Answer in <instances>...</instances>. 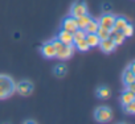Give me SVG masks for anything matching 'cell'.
<instances>
[{
    "mask_svg": "<svg viewBox=\"0 0 135 124\" xmlns=\"http://www.w3.org/2000/svg\"><path fill=\"white\" fill-rule=\"evenodd\" d=\"M16 91V83L9 75L0 74V99H7Z\"/></svg>",
    "mask_w": 135,
    "mask_h": 124,
    "instance_id": "cell-1",
    "label": "cell"
},
{
    "mask_svg": "<svg viewBox=\"0 0 135 124\" xmlns=\"http://www.w3.org/2000/svg\"><path fill=\"white\" fill-rule=\"evenodd\" d=\"M53 45L56 48V57L60 59H68L70 58L74 53V45H65L61 41H58L57 38L52 40Z\"/></svg>",
    "mask_w": 135,
    "mask_h": 124,
    "instance_id": "cell-2",
    "label": "cell"
},
{
    "mask_svg": "<svg viewBox=\"0 0 135 124\" xmlns=\"http://www.w3.org/2000/svg\"><path fill=\"white\" fill-rule=\"evenodd\" d=\"M94 117H95V120L99 121V123L110 121V120L113 119V111H111V108H109V107L101 106V107H98V108L94 111Z\"/></svg>",
    "mask_w": 135,
    "mask_h": 124,
    "instance_id": "cell-3",
    "label": "cell"
},
{
    "mask_svg": "<svg viewBox=\"0 0 135 124\" xmlns=\"http://www.w3.org/2000/svg\"><path fill=\"white\" fill-rule=\"evenodd\" d=\"M88 13V7H86V3L84 2V0H77V2L73 3L72 8H70V16L77 19L82 15Z\"/></svg>",
    "mask_w": 135,
    "mask_h": 124,
    "instance_id": "cell-4",
    "label": "cell"
},
{
    "mask_svg": "<svg viewBox=\"0 0 135 124\" xmlns=\"http://www.w3.org/2000/svg\"><path fill=\"white\" fill-rule=\"evenodd\" d=\"M16 91L21 96H28L33 92V83L28 79H24V81H21L16 85Z\"/></svg>",
    "mask_w": 135,
    "mask_h": 124,
    "instance_id": "cell-5",
    "label": "cell"
},
{
    "mask_svg": "<svg viewBox=\"0 0 135 124\" xmlns=\"http://www.w3.org/2000/svg\"><path fill=\"white\" fill-rule=\"evenodd\" d=\"M114 20L115 16L111 13H103L99 19H98V24L101 28H106V29H111L114 25Z\"/></svg>",
    "mask_w": 135,
    "mask_h": 124,
    "instance_id": "cell-6",
    "label": "cell"
},
{
    "mask_svg": "<svg viewBox=\"0 0 135 124\" xmlns=\"http://www.w3.org/2000/svg\"><path fill=\"white\" fill-rule=\"evenodd\" d=\"M61 29H64V30H66V32H70V33L76 32V30L78 29L76 19H74V17H72V16L65 17V19H64V21H62V28H61Z\"/></svg>",
    "mask_w": 135,
    "mask_h": 124,
    "instance_id": "cell-7",
    "label": "cell"
},
{
    "mask_svg": "<svg viewBox=\"0 0 135 124\" xmlns=\"http://www.w3.org/2000/svg\"><path fill=\"white\" fill-rule=\"evenodd\" d=\"M41 53H42V55L46 57V58H53V57H56V48H54V45H53V41H46V42H44L42 46H41Z\"/></svg>",
    "mask_w": 135,
    "mask_h": 124,
    "instance_id": "cell-8",
    "label": "cell"
},
{
    "mask_svg": "<svg viewBox=\"0 0 135 124\" xmlns=\"http://www.w3.org/2000/svg\"><path fill=\"white\" fill-rule=\"evenodd\" d=\"M56 38H57L58 41H61L62 44H65V45H73V44H74V41H73V33L66 32V30H64V29H61V30L58 32V34H57Z\"/></svg>",
    "mask_w": 135,
    "mask_h": 124,
    "instance_id": "cell-9",
    "label": "cell"
},
{
    "mask_svg": "<svg viewBox=\"0 0 135 124\" xmlns=\"http://www.w3.org/2000/svg\"><path fill=\"white\" fill-rule=\"evenodd\" d=\"M98 46H99L101 50L105 51V53H111V51H114L115 48H117L115 42H114L110 37H109V38H105V40H101L99 44H98Z\"/></svg>",
    "mask_w": 135,
    "mask_h": 124,
    "instance_id": "cell-10",
    "label": "cell"
},
{
    "mask_svg": "<svg viewBox=\"0 0 135 124\" xmlns=\"http://www.w3.org/2000/svg\"><path fill=\"white\" fill-rule=\"evenodd\" d=\"M122 82L124 83V86L128 85V83L135 82V71H132L128 68H126L124 71H123V74H122Z\"/></svg>",
    "mask_w": 135,
    "mask_h": 124,
    "instance_id": "cell-11",
    "label": "cell"
},
{
    "mask_svg": "<svg viewBox=\"0 0 135 124\" xmlns=\"http://www.w3.org/2000/svg\"><path fill=\"white\" fill-rule=\"evenodd\" d=\"M127 23H128V20H127L126 17H123V16H118V17H115V20H114V25H113V28H111L110 30H122Z\"/></svg>",
    "mask_w": 135,
    "mask_h": 124,
    "instance_id": "cell-12",
    "label": "cell"
},
{
    "mask_svg": "<svg viewBox=\"0 0 135 124\" xmlns=\"http://www.w3.org/2000/svg\"><path fill=\"white\" fill-rule=\"evenodd\" d=\"M85 40H86L89 48H95V46H98V44H99V41H101L99 37L97 36V33H86Z\"/></svg>",
    "mask_w": 135,
    "mask_h": 124,
    "instance_id": "cell-13",
    "label": "cell"
},
{
    "mask_svg": "<svg viewBox=\"0 0 135 124\" xmlns=\"http://www.w3.org/2000/svg\"><path fill=\"white\" fill-rule=\"evenodd\" d=\"M111 32V34H110V38L115 42V45L118 46V45H122L123 42H124V36H123V33L120 32V30H110Z\"/></svg>",
    "mask_w": 135,
    "mask_h": 124,
    "instance_id": "cell-14",
    "label": "cell"
},
{
    "mask_svg": "<svg viewBox=\"0 0 135 124\" xmlns=\"http://www.w3.org/2000/svg\"><path fill=\"white\" fill-rule=\"evenodd\" d=\"M135 100V92L131 91V90H124L120 95V102L122 104H126V103H130V102H134Z\"/></svg>",
    "mask_w": 135,
    "mask_h": 124,
    "instance_id": "cell-15",
    "label": "cell"
},
{
    "mask_svg": "<svg viewBox=\"0 0 135 124\" xmlns=\"http://www.w3.org/2000/svg\"><path fill=\"white\" fill-rule=\"evenodd\" d=\"M90 20H91V16H90L89 13H85V15L77 17L76 21H77V27H78V29H85V27L88 25V23H89Z\"/></svg>",
    "mask_w": 135,
    "mask_h": 124,
    "instance_id": "cell-16",
    "label": "cell"
},
{
    "mask_svg": "<svg viewBox=\"0 0 135 124\" xmlns=\"http://www.w3.org/2000/svg\"><path fill=\"white\" fill-rule=\"evenodd\" d=\"M95 94H97V96H98L99 99H107V98H110L111 91H110L109 87H106V86H101V87L97 89Z\"/></svg>",
    "mask_w": 135,
    "mask_h": 124,
    "instance_id": "cell-17",
    "label": "cell"
},
{
    "mask_svg": "<svg viewBox=\"0 0 135 124\" xmlns=\"http://www.w3.org/2000/svg\"><path fill=\"white\" fill-rule=\"evenodd\" d=\"M98 28H99V24H98V20H90L89 23H88V25L85 27V33H97V30H98Z\"/></svg>",
    "mask_w": 135,
    "mask_h": 124,
    "instance_id": "cell-18",
    "label": "cell"
},
{
    "mask_svg": "<svg viewBox=\"0 0 135 124\" xmlns=\"http://www.w3.org/2000/svg\"><path fill=\"white\" fill-rule=\"evenodd\" d=\"M73 45H74V48H77L80 51H88V50L90 49L89 45H88V42H86V40H85V37L81 38V40H78V41H76Z\"/></svg>",
    "mask_w": 135,
    "mask_h": 124,
    "instance_id": "cell-19",
    "label": "cell"
},
{
    "mask_svg": "<svg viewBox=\"0 0 135 124\" xmlns=\"http://www.w3.org/2000/svg\"><path fill=\"white\" fill-rule=\"evenodd\" d=\"M53 73H54V75H56V77L62 78V77H65V75H66V73H68V68H66V65H57V66L54 68Z\"/></svg>",
    "mask_w": 135,
    "mask_h": 124,
    "instance_id": "cell-20",
    "label": "cell"
},
{
    "mask_svg": "<svg viewBox=\"0 0 135 124\" xmlns=\"http://www.w3.org/2000/svg\"><path fill=\"white\" fill-rule=\"evenodd\" d=\"M120 32L123 33L124 37H131V36L134 34V25H132L131 23H127V24L124 25V28H123Z\"/></svg>",
    "mask_w": 135,
    "mask_h": 124,
    "instance_id": "cell-21",
    "label": "cell"
},
{
    "mask_svg": "<svg viewBox=\"0 0 135 124\" xmlns=\"http://www.w3.org/2000/svg\"><path fill=\"white\" fill-rule=\"evenodd\" d=\"M110 34H111V32H110V29H106V28H98V30H97V36L99 37V40H105V38H109L110 37Z\"/></svg>",
    "mask_w": 135,
    "mask_h": 124,
    "instance_id": "cell-22",
    "label": "cell"
},
{
    "mask_svg": "<svg viewBox=\"0 0 135 124\" xmlns=\"http://www.w3.org/2000/svg\"><path fill=\"white\" fill-rule=\"evenodd\" d=\"M123 106V111L128 115H134L135 112V103L134 102H130V103H126V104H122Z\"/></svg>",
    "mask_w": 135,
    "mask_h": 124,
    "instance_id": "cell-23",
    "label": "cell"
},
{
    "mask_svg": "<svg viewBox=\"0 0 135 124\" xmlns=\"http://www.w3.org/2000/svg\"><path fill=\"white\" fill-rule=\"evenodd\" d=\"M85 36H86V33H85V30H84V29H77L76 32H73V41L76 42V41H78V40L84 38Z\"/></svg>",
    "mask_w": 135,
    "mask_h": 124,
    "instance_id": "cell-24",
    "label": "cell"
},
{
    "mask_svg": "<svg viewBox=\"0 0 135 124\" xmlns=\"http://www.w3.org/2000/svg\"><path fill=\"white\" fill-rule=\"evenodd\" d=\"M126 89H127V90H131V91H134V90H135V85H134V82H132V83H128V85H126Z\"/></svg>",
    "mask_w": 135,
    "mask_h": 124,
    "instance_id": "cell-25",
    "label": "cell"
},
{
    "mask_svg": "<svg viewBox=\"0 0 135 124\" xmlns=\"http://www.w3.org/2000/svg\"><path fill=\"white\" fill-rule=\"evenodd\" d=\"M128 69H130V70H132V71H135V69H134V61H131V62H130Z\"/></svg>",
    "mask_w": 135,
    "mask_h": 124,
    "instance_id": "cell-26",
    "label": "cell"
}]
</instances>
